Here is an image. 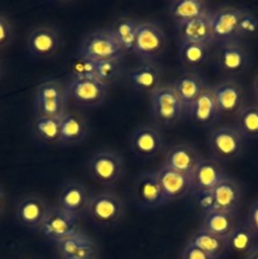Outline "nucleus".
Instances as JSON below:
<instances>
[{"label":"nucleus","mask_w":258,"mask_h":259,"mask_svg":"<svg viewBox=\"0 0 258 259\" xmlns=\"http://www.w3.org/2000/svg\"><path fill=\"white\" fill-rule=\"evenodd\" d=\"M78 55L94 62H100L111 58H124L125 52L110 28H99L83 37Z\"/></svg>","instance_id":"nucleus-1"},{"label":"nucleus","mask_w":258,"mask_h":259,"mask_svg":"<svg viewBox=\"0 0 258 259\" xmlns=\"http://www.w3.org/2000/svg\"><path fill=\"white\" fill-rule=\"evenodd\" d=\"M89 176L105 187H114L119 184L124 174V159L111 149L96 152L88 163Z\"/></svg>","instance_id":"nucleus-2"},{"label":"nucleus","mask_w":258,"mask_h":259,"mask_svg":"<svg viewBox=\"0 0 258 259\" xmlns=\"http://www.w3.org/2000/svg\"><path fill=\"white\" fill-rule=\"evenodd\" d=\"M247 139L237 126L224 125L210 132L207 147L212 159L220 162L233 161L242 154Z\"/></svg>","instance_id":"nucleus-3"},{"label":"nucleus","mask_w":258,"mask_h":259,"mask_svg":"<svg viewBox=\"0 0 258 259\" xmlns=\"http://www.w3.org/2000/svg\"><path fill=\"white\" fill-rule=\"evenodd\" d=\"M67 93L66 85L58 80L39 83L34 94L35 115L47 118H62L65 115Z\"/></svg>","instance_id":"nucleus-4"},{"label":"nucleus","mask_w":258,"mask_h":259,"mask_svg":"<svg viewBox=\"0 0 258 259\" xmlns=\"http://www.w3.org/2000/svg\"><path fill=\"white\" fill-rule=\"evenodd\" d=\"M152 116L161 126H171L179 123L186 114V109L172 90L171 85L159 86L151 95Z\"/></svg>","instance_id":"nucleus-5"},{"label":"nucleus","mask_w":258,"mask_h":259,"mask_svg":"<svg viewBox=\"0 0 258 259\" xmlns=\"http://www.w3.org/2000/svg\"><path fill=\"white\" fill-rule=\"evenodd\" d=\"M124 211L125 206L120 197L111 192H101L91 197L86 214L100 227L113 228L121 222Z\"/></svg>","instance_id":"nucleus-6"},{"label":"nucleus","mask_w":258,"mask_h":259,"mask_svg":"<svg viewBox=\"0 0 258 259\" xmlns=\"http://www.w3.org/2000/svg\"><path fill=\"white\" fill-rule=\"evenodd\" d=\"M167 38L159 25L153 22L139 23L133 53L143 62H153L154 58L163 53Z\"/></svg>","instance_id":"nucleus-7"},{"label":"nucleus","mask_w":258,"mask_h":259,"mask_svg":"<svg viewBox=\"0 0 258 259\" xmlns=\"http://www.w3.org/2000/svg\"><path fill=\"white\" fill-rule=\"evenodd\" d=\"M215 63L220 71L228 75H240L250 65L249 50L242 40L217 45Z\"/></svg>","instance_id":"nucleus-8"},{"label":"nucleus","mask_w":258,"mask_h":259,"mask_svg":"<svg viewBox=\"0 0 258 259\" xmlns=\"http://www.w3.org/2000/svg\"><path fill=\"white\" fill-rule=\"evenodd\" d=\"M91 195L82 184L77 181H67L60 187L56 200V207L66 214L80 219L88 212Z\"/></svg>","instance_id":"nucleus-9"},{"label":"nucleus","mask_w":258,"mask_h":259,"mask_svg":"<svg viewBox=\"0 0 258 259\" xmlns=\"http://www.w3.org/2000/svg\"><path fill=\"white\" fill-rule=\"evenodd\" d=\"M109 89L99 82L95 77L68 80L66 85L67 99L75 101L83 108H94L104 103Z\"/></svg>","instance_id":"nucleus-10"},{"label":"nucleus","mask_w":258,"mask_h":259,"mask_svg":"<svg viewBox=\"0 0 258 259\" xmlns=\"http://www.w3.org/2000/svg\"><path fill=\"white\" fill-rule=\"evenodd\" d=\"M133 196L142 209H158L168 202L157 179L156 171L143 172L134 181Z\"/></svg>","instance_id":"nucleus-11"},{"label":"nucleus","mask_w":258,"mask_h":259,"mask_svg":"<svg viewBox=\"0 0 258 259\" xmlns=\"http://www.w3.org/2000/svg\"><path fill=\"white\" fill-rule=\"evenodd\" d=\"M243 9L237 7H222L211 13V29L217 45L240 40L238 37Z\"/></svg>","instance_id":"nucleus-12"},{"label":"nucleus","mask_w":258,"mask_h":259,"mask_svg":"<svg viewBox=\"0 0 258 259\" xmlns=\"http://www.w3.org/2000/svg\"><path fill=\"white\" fill-rule=\"evenodd\" d=\"M62 37L57 28L40 25L32 29L27 38V50L33 57L51 58L60 51Z\"/></svg>","instance_id":"nucleus-13"},{"label":"nucleus","mask_w":258,"mask_h":259,"mask_svg":"<svg viewBox=\"0 0 258 259\" xmlns=\"http://www.w3.org/2000/svg\"><path fill=\"white\" fill-rule=\"evenodd\" d=\"M220 114L238 115L245 106V90L234 78H225L212 86Z\"/></svg>","instance_id":"nucleus-14"},{"label":"nucleus","mask_w":258,"mask_h":259,"mask_svg":"<svg viewBox=\"0 0 258 259\" xmlns=\"http://www.w3.org/2000/svg\"><path fill=\"white\" fill-rule=\"evenodd\" d=\"M38 230L42 233L43 237L55 243L61 242V240L80 232L78 219L66 214L56 206L50 210L47 218Z\"/></svg>","instance_id":"nucleus-15"},{"label":"nucleus","mask_w":258,"mask_h":259,"mask_svg":"<svg viewBox=\"0 0 258 259\" xmlns=\"http://www.w3.org/2000/svg\"><path fill=\"white\" fill-rule=\"evenodd\" d=\"M56 244L60 259H98V244L82 232H77Z\"/></svg>","instance_id":"nucleus-16"},{"label":"nucleus","mask_w":258,"mask_h":259,"mask_svg":"<svg viewBox=\"0 0 258 259\" xmlns=\"http://www.w3.org/2000/svg\"><path fill=\"white\" fill-rule=\"evenodd\" d=\"M186 114H189L194 123L202 126H209L217 121L222 114L215 99L212 86H205L200 95L187 108Z\"/></svg>","instance_id":"nucleus-17"},{"label":"nucleus","mask_w":258,"mask_h":259,"mask_svg":"<svg viewBox=\"0 0 258 259\" xmlns=\"http://www.w3.org/2000/svg\"><path fill=\"white\" fill-rule=\"evenodd\" d=\"M163 137L161 131L152 125L137 128L131 139L134 154L141 158H153L163 151Z\"/></svg>","instance_id":"nucleus-18"},{"label":"nucleus","mask_w":258,"mask_h":259,"mask_svg":"<svg viewBox=\"0 0 258 259\" xmlns=\"http://www.w3.org/2000/svg\"><path fill=\"white\" fill-rule=\"evenodd\" d=\"M51 207L38 196H27L15 207V220L27 229H39Z\"/></svg>","instance_id":"nucleus-19"},{"label":"nucleus","mask_w":258,"mask_h":259,"mask_svg":"<svg viewBox=\"0 0 258 259\" xmlns=\"http://www.w3.org/2000/svg\"><path fill=\"white\" fill-rule=\"evenodd\" d=\"M176 33L180 43H202L210 47L217 45L212 35L211 14L176 24Z\"/></svg>","instance_id":"nucleus-20"},{"label":"nucleus","mask_w":258,"mask_h":259,"mask_svg":"<svg viewBox=\"0 0 258 259\" xmlns=\"http://www.w3.org/2000/svg\"><path fill=\"white\" fill-rule=\"evenodd\" d=\"M201 161L202 156L191 144H177L166 152L163 166L191 176Z\"/></svg>","instance_id":"nucleus-21"},{"label":"nucleus","mask_w":258,"mask_h":259,"mask_svg":"<svg viewBox=\"0 0 258 259\" xmlns=\"http://www.w3.org/2000/svg\"><path fill=\"white\" fill-rule=\"evenodd\" d=\"M156 175L162 191L168 201L182 199L186 195L192 194L191 176L180 174L166 166H162L161 168L157 169Z\"/></svg>","instance_id":"nucleus-22"},{"label":"nucleus","mask_w":258,"mask_h":259,"mask_svg":"<svg viewBox=\"0 0 258 259\" xmlns=\"http://www.w3.org/2000/svg\"><path fill=\"white\" fill-rule=\"evenodd\" d=\"M126 78L133 90L152 95L161 86V68L153 62H143L132 68Z\"/></svg>","instance_id":"nucleus-23"},{"label":"nucleus","mask_w":258,"mask_h":259,"mask_svg":"<svg viewBox=\"0 0 258 259\" xmlns=\"http://www.w3.org/2000/svg\"><path fill=\"white\" fill-rule=\"evenodd\" d=\"M224 177V169L219 162L212 158H202L191 175L192 195L197 192L212 191Z\"/></svg>","instance_id":"nucleus-24"},{"label":"nucleus","mask_w":258,"mask_h":259,"mask_svg":"<svg viewBox=\"0 0 258 259\" xmlns=\"http://www.w3.org/2000/svg\"><path fill=\"white\" fill-rule=\"evenodd\" d=\"M215 200L214 211L237 214L242 205V189L235 180L225 176L212 190Z\"/></svg>","instance_id":"nucleus-25"},{"label":"nucleus","mask_w":258,"mask_h":259,"mask_svg":"<svg viewBox=\"0 0 258 259\" xmlns=\"http://www.w3.org/2000/svg\"><path fill=\"white\" fill-rule=\"evenodd\" d=\"M89 134V126L82 115L75 111H66L61 118V144L77 146Z\"/></svg>","instance_id":"nucleus-26"},{"label":"nucleus","mask_w":258,"mask_h":259,"mask_svg":"<svg viewBox=\"0 0 258 259\" xmlns=\"http://www.w3.org/2000/svg\"><path fill=\"white\" fill-rule=\"evenodd\" d=\"M205 86L206 85H205L204 80L195 72L182 73L171 83L172 90L175 91L186 110L191 105L192 101L204 90Z\"/></svg>","instance_id":"nucleus-27"},{"label":"nucleus","mask_w":258,"mask_h":259,"mask_svg":"<svg viewBox=\"0 0 258 259\" xmlns=\"http://www.w3.org/2000/svg\"><path fill=\"white\" fill-rule=\"evenodd\" d=\"M237 214H230V212L222 211H210L206 214H202V224L201 229L206 230L210 234H214L217 237L225 238L238 227Z\"/></svg>","instance_id":"nucleus-28"},{"label":"nucleus","mask_w":258,"mask_h":259,"mask_svg":"<svg viewBox=\"0 0 258 259\" xmlns=\"http://www.w3.org/2000/svg\"><path fill=\"white\" fill-rule=\"evenodd\" d=\"M211 14L202 0H176L169 4V17L176 24Z\"/></svg>","instance_id":"nucleus-29"},{"label":"nucleus","mask_w":258,"mask_h":259,"mask_svg":"<svg viewBox=\"0 0 258 259\" xmlns=\"http://www.w3.org/2000/svg\"><path fill=\"white\" fill-rule=\"evenodd\" d=\"M33 136L45 144H61V118L35 115L30 123Z\"/></svg>","instance_id":"nucleus-30"},{"label":"nucleus","mask_w":258,"mask_h":259,"mask_svg":"<svg viewBox=\"0 0 258 259\" xmlns=\"http://www.w3.org/2000/svg\"><path fill=\"white\" fill-rule=\"evenodd\" d=\"M257 238V235L244 223H239L238 227L227 237V249L235 254L247 257L258 247Z\"/></svg>","instance_id":"nucleus-31"},{"label":"nucleus","mask_w":258,"mask_h":259,"mask_svg":"<svg viewBox=\"0 0 258 259\" xmlns=\"http://www.w3.org/2000/svg\"><path fill=\"white\" fill-rule=\"evenodd\" d=\"M189 243L194 244L195 247L201 249L202 252H205L214 259H219L227 250V239L225 238L210 234L201 228L191 235Z\"/></svg>","instance_id":"nucleus-32"},{"label":"nucleus","mask_w":258,"mask_h":259,"mask_svg":"<svg viewBox=\"0 0 258 259\" xmlns=\"http://www.w3.org/2000/svg\"><path fill=\"white\" fill-rule=\"evenodd\" d=\"M138 27L139 23L137 20L132 19L129 17H121L116 19L113 27L110 28L111 32L115 35L116 40L125 52V55L126 53H133Z\"/></svg>","instance_id":"nucleus-33"},{"label":"nucleus","mask_w":258,"mask_h":259,"mask_svg":"<svg viewBox=\"0 0 258 259\" xmlns=\"http://www.w3.org/2000/svg\"><path fill=\"white\" fill-rule=\"evenodd\" d=\"M211 48L202 43H180V61L187 68L200 67L209 61Z\"/></svg>","instance_id":"nucleus-34"},{"label":"nucleus","mask_w":258,"mask_h":259,"mask_svg":"<svg viewBox=\"0 0 258 259\" xmlns=\"http://www.w3.org/2000/svg\"><path fill=\"white\" fill-rule=\"evenodd\" d=\"M124 71L123 58H111V60L96 62L95 78L105 88H110L121 77Z\"/></svg>","instance_id":"nucleus-35"},{"label":"nucleus","mask_w":258,"mask_h":259,"mask_svg":"<svg viewBox=\"0 0 258 259\" xmlns=\"http://www.w3.org/2000/svg\"><path fill=\"white\" fill-rule=\"evenodd\" d=\"M235 126L245 139L258 138V106L245 105L237 115Z\"/></svg>","instance_id":"nucleus-36"},{"label":"nucleus","mask_w":258,"mask_h":259,"mask_svg":"<svg viewBox=\"0 0 258 259\" xmlns=\"http://www.w3.org/2000/svg\"><path fill=\"white\" fill-rule=\"evenodd\" d=\"M96 62L76 55L70 63V78L68 80H81V78L95 77Z\"/></svg>","instance_id":"nucleus-37"},{"label":"nucleus","mask_w":258,"mask_h":259,"mask_svg":"<svg viewBox=\"0 0 258 259\" xmlns=\"http://www.w3.org/2000/svg\"><path fill=\"white\" fill-rule=\"evenodd\" d=\"M255 35H258V14H255L252 10L243 9L238 37L242 40L244 38H252Z\"/></svg>","instance_id":"nucleus-38"},{"label":"nucleus","mask_w":258,"mask_h":259,"mask_svg":"<svg viewBox=\"0 0 258 259\" xmlns=\"http://www.w3.org/2000/svg\"><path fill=\"white\" fill-rule=\"evenodd\" d=\"M194 196H195V202H196L197 207L202 211V214L214 211L215 200H214V195H212V191L197 192V194H194Z\"/></svg>","instance_id":"nucleus-39"},{"label":"nucleus","mask_w":258,"mask_h":259,"mask_svg":"<svg viewBox=\"0 0 258 259\" xmlns=\"http://www.w3.org/2000/svg\"><path fill=\"white\" fill-rule=\"evenodd\" d=\"M13 25L4 15H0V48H4L13 39Z\"/></svg>","instance_id":"nucleus-40"},{"label":"nucleus","mask_w":258,"mask_h":259,"mask_svg":"<svg viewBox=\"0 0 258 259\" xmlns=\"http://www.w3.org/2000/svg\"><path fill=\"white\" fill-rule=\"evenodd\" d=\"M244 224L258 237V200H255L248 209Z\"/></svg>","instance_id":"nucleus-41"},{"label":"nucleus","mask_w":258,"mask_h":259,"mask_svg":"<svg viewBox=\"0 0 258 259\" xmlns=\"http://www.w3.org/2000/svg\"><path fill=\"white\" fill-rule=\"evenodd\" d=\"M181 259H214V258L210 257L209 254L202 252V250L199 249L197 247H195L194 244L187 242L186 247L184 248V252H182Z\"/></svg>","instance_id":"nucleus-42"},{"label":"nucleus","mask_w":258,"mask_h":259,"mask_svg":"<svg viewBox=\"0 0 258 259\" xmlns=\"http://www.w3.org/2000/svg\"><path fill=\"white\" fill-rule=\"evenodd\" d=\"M253 93H254V98H258V73L253 80Z\"/></svg>","instance_id":"nucleus-43"},{"label":"nucleus","mask_w":258,"mask_h":259,"mask_svg":"<svg viewBox=\"0 0 258 259\" xmlns=\"http://www.w3.org/2000/svg\"><path fill=\"white\" fill-rule=\"evenodd\" d=\"M4 207H5V196H4V194H3L2 190H0V214L3 212Z\"/></svg>","instance_id":"nucleus-44"},{"label":"nucleus","mask_w":258,"mask_h":259,"mask_svg":"<svg viewBox=\"0 0 258 259\" xmlns=\"http://www.w3.org/2000/svg\"><path fill=\"white\" fill-rule=\"evenodd\" d=\"M244 259H258V247L252 253H249L247 257H244Z\"/></svg>","instance_id":"nucleus-45"},{"label":"nucleus","mask_w":258,"mask_h":259,"mask_svg":"<svg viewBox=\"0 0 258 259\" xmlns=\"http://www.w3.org/2000/svg\"><path fill=\"white\" fill-rule=\"evenodd\" d=\"M3 76V65H2V62H0V77H2Z\"/></svg>","instance_id":"nucleus-46"},{"label":"nucleus","mask_w":258,"mask_h":259,"mask_svg":"<svg viewBox=\"0 0 258 259\" xmlns=\"http://www.w3.org/2000/svg\"><path fill=\"white\" fill-rule=\"evenodd\" d=\"M254 104L258 106V98H254Z\"/></svg>","instance_id":"nucleus-47"}]
</instances>
